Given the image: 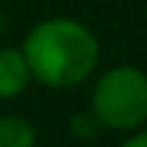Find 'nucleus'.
Segmentation results:
<instances>
[{
  "instance_id": "0eeeda50",
  "label": "nucleus",
  "mask_w": 147,
  "mask_h": 147,
  "mask_svg": "<svg viewBox=\"0 0 147 147\" xmlns=\"http://www.w3.org/2000/svg\"><path fill=\"white\" fill-rule=\"evenodd\" d=\"M3 28H6V20H3V14H0V34H3Z\"/></svg>"
},
{
  "instance_id": "39448f33",
  "label": "nucleus",
  "mask_w": 147,
  "mask_h": 147,
  "mask_svg": "<svg viewBox=\"0 0 147 147\" xmlns=\"http://www.w3.org/2000/svg\"><path fill=\"white\" fill-rule=\"evenodd\" d=\"M99 127H102V125L96 122V116H93L91 110H88V113H74L71 122H68V130H71L76 139H93Z\"/></svg>"
},
{
  "instance_id": "20e7f679",
  "label": "nucleus",
  "mask_w": 147,
  "mask_h": 147,
  "mask_svg": "<svg viewBox=\"0 0 147 147\" xmlns=\"http://www.w3.org/2000/svg\"><path fill=\"white\" fill-rule=\"evenodd\" d=\"M37 144V130L28 119L17 113L0 116V147H34Z\"/></svg>"
},
{
  "instance_id": "7ed1b4c3",
  "label": "nucleus",
  "mask_w": 147,
  "mask_h": 147,
  "mask_svg": "<svg viewBox=\"0 0 147 147\" xmlns=\"http://www.w3.org/2000/svg\"><path fill=\"white\" fill-rule=\"evenodd\" d=\"M28 82H31V71H28L23 51L3 45L0 48V102L20 96L28 88Z\"/></svg>"
},
{
  "instance_id": "f257e3e1",
  "label": "nucleus",
  "mask_w": 147,
  "mask_h": 147,
  "mask_svg": "<svg viewBox=\"0 0 147 147\" xmlns=\"http://www.w3.org/2000/svg\"><path fill=\"white\" fill-rule=\"evenodd\" d=\"M23 57L31 79L45 88H74L99 65V40L74 17L40 20L23 40Z\"/></svg>"
},
{
  "instance_id": "f03ea898",
  "label": "nucleus",
  "mask_w": 147,
  "mask_h": 147,
  "mask_svg": "<svg viewBox=\"0 0 147 147\" xmlns=\"http://www.w3.org/2000/svg\"><path fill=\"white\" fill-rule=\"evenodd\" d=\"M91 113L108 130H139L147 122V71L136 65H113L91 93Z\"/></svg>"
},
{
  "instance_id": "423d86ee",
  "label": "nucleus",
  "mask_w": 147,
  "mask_h": 147,
  "mask_svg": "<svg viewBox=\"0 0 147 147\" xmlns=\"http://www.w3.org/2000/svg\"><path fill=\"white\" fill-rule=\"evenodd\" d=\"M122 147H147V130L144 127L130 130V136L122 142Z\"/></svg>"
}]
</instances>
